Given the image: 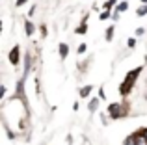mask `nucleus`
Wrapping results in <instances>:
<instances>
[{"label": "nucleus", "mask_w": 147, "mask_h": 145, "mask_svg": "<svg viewBox=\"0 0 147 145\" xmlns=\"http://www.w3.org/2000/svg\"><path fill=\"white\" fill-rule=\"evenodd\" d=\"M140 72H142V67H136L134 71H130L129 75H127L125 82H123L121 86H119V91H121L123 95H127V93L130 91V87H132V84L136 82V78H138V75H140Z\"/></svg>", "instance_id": "1"}, {"label": "nucleus", "mask_w": 147, "mask_h": 145, "mask_svg": "<svg viewBox=\"0 0 147 145\" xmlns=\"http://www.w3.org/2000/svg\"><path fill=\"white\" fill-rule=\"evenodd\" d=\"M108 112H110V117H114V119H117V117H123L127 112V108L123 104H110V108H108Z\"/></svg>", "instance_id": "2"}, {"label": "nucleus", "mask_w": 147, "mask_h": 145, "mask_svg": "<svg viewBox=\"0 0 147 145\" xmlns=\"http://www.w3.org/2000/svg\"><path fill=\"white\" fill-rule=\"evenodd\" d=\"M19 47H15V48H11V52H9V62L13 63V65H17L19 63Z\"/></svg>", "instance_id": "3"}, {"label": "nucleus", "mask_w": 147, "mask_h": 145, "mask_svg": "<svg viewBox=\"0 0 147 145\" xmlns=\"http://www.w3.org/2000/svg\"><path fill=\"white\" fill-rule=\"evenodd\" d=\"M134 142H136V145H147L145 134H144V132H142V134H134Z\"/></svg>", "instance_id": "4"}, {"label": "nucleus", "mask_w": 147, "mask_h": 145, "mask_svg": "<svg viewBox=\"0 0 147 145\" xmlns=\"http://www.w3.org/2000/svg\"><path fill=\"white\" fill-rule=\"evenodd\" d=\"M67 54H69V47L65 43H60V56L61 58H67Z\"/></svg>", "instance_id": "5"}, {"label": "nucleus", "mask_w": 147, "mask_h": 145, "mask_svg": "<svg viewBox=\"0 0 147 145\" xmlns=\"http://www.w3.org/2000/svg\"><path fill=\"white\" fill-rule=\"evenodd\" d=\"M97 106H99V99H91L90 104H88V108H90V112H95V110H97Z\"/></svg>", "instance_id": "6"}, {"label": "nucleus", "mask_w": 147, "mask_h": 145, "mask_svg": "<svg viewBox=\"0 0 147 145\" xmlns=\"http://www.w3.org/2000/svg\"><path fill=\"white\" fill-rule=\"evenodd\" d=\"M90 93H91V86H84L82 89H80V97H88Z\"/></svg>", "instance_id": "7"}, {"label": "nucleus", "mask_w": 147, "mask_h": 145, "mask_svg": "<svg viewBox=\"0 0 147 145\" xmlns=\"http://www.w3.org/2000/svg\"><path fill=\"white\" fill-rule=\"evenodd\" d=\"M24 28H26V34H28V36H32V34H34V30H36L32 22H26V24H24Z\"/></svg>", "instance_id": "8"}, {"label": "nucleus", "mask_w": 147, "mask_h": 145, "mask_svg": "<svg viewBox=\"0 0 147 145\" xmlns=\"http://www.w3.org/2000/svg\"><path fill=\"white\" fill-rule=\"evenodd\" d=\"M138 15H140V17H144V15H147V4H144L142 7H138Z\"/></svg>", "instance_id": "9"}, {"label": "nucleus", "mask_w": 147, "mask_h": 145, "mask_svg": "<svg viewBox=\"0 0 147 145\" xmlns=\"http://www.w3.org/2000/svg\"><path fill=\"white\" fill-rule=\"evenodd\" d=\"M110 17H112V15H110V11H108V9H104L102 13L99 15V19H100V21H104V19H110Z\"/></svg>", "instance_id": "10"}, {"label": "nucleus", "mask_w": 147, "mask_h": 145, "mask_svg": "<svg viewBox=\"0 0 147 145\" xmlns=\"http://www.w3.org/2000/svg\"><path fill=\"white\" fill-rule=\"evenodd\" d=\"M127 7H129V4H127V2H121L117 6V13H119V11H127Z\"/></svg>", "instance_id": "11"}, {"label": "nucleus", "mask_w": 147, "mask_h": 145, "mask_svg": "<svg viewBox=\"0 0 147 145\" xmlns=\"http://www.w3.org/2000/svg\"><path fill=\"white\" fill-rule=\"evenodd\" d=\"M112 36H114V26H110V28L106 30V39L110 41V39H112Z\"/></svg>", "instance_id": "12"}, {"label": "nucleus", "mask_w": 147, "mask_h": 145, "mask_svg": "<svg viewBox=\"0 0 147 145\" xmlns=\"http://www.w3.org/2000/svg\"><path fill=\"white\" fill-rule=\"evenodd\" d=\"M86 22H82V26H80V28H76V34H86Z\"/></svg>", "instance_id": "13"}, {"label": "nucleus", "mask_w": 147, "mask_h": 145, "mask_svg": "<svg viewBox=\"0 0 147 145\" xmlns=\"http://www.w3.org/2000/svg\"><path fill=\"white\" fill-rule=\"evenodd\" d=\"M127 45H129V47H130V48H132V47H134V45H136V39H134V37H130V39H129V41H127Z\"/></svg>", "instance_id": "14"}, {"label": "nucleus", "mask_w": 147, "mask_h": 145, "mask_svg": "<svg viewBox=\"0 0 147 145\" xmlns=\"http://www.w3.org/2000/svg\"><path fill=\"white\" fill-rule=\"evenodd\" d=\"M114 4H115V0H108V2L104 4V7H106V9H108V7H112V6H114Z\"/></svg>", "instance_id": "15"}, {"label": "nucleus", "mask_w": 147, "mask_h": 145, "mask_svg": "<svg viewBox=\"0 0 147 145\" xmlns=\"http://www.w3.org/2000/svg\"><path fill=\"white\" fill-rule=\"evenodd\" d=\"M125 145H136V142H134V136H132V138H129V140H127V143Z\"/></svg>", "instance_id": "16"}, {"label": "nucleus", "mask_w": 147, "mask_h": 145, "mask_svg": "<svg viewBox=\"0 0 147 145\" xmlns=\"http://www.w3.org/2000/svg\"><path fill=\"white\" fill-rule=\"evenodd\" d=\"M78 52H80V54H82V52H86V45H84V43L78 47Z\"/></svg>", "instance_id": "17"}, {"label": "nucleus", "mask_w": 147, "mask_h": 145, "mask_svg": "<svg viewBox=\"0 0 147 145\" xmlns=\"http://www.w3.org/2000/svg\"><path fill=\"white\" fill-rule=\"evenodd\" d=\"M24 2H26V0H17V6H22Z\"/></svg>", "instance_id": "18"}, {"label": "nucleus", "mask_w": 147, "mask_h": 145, "mask_svg": "<svg viewBox=\"0 0 147 145\" xmlns=\"http://www.w3.org/2000/svg\"><path fill=\"white\" fill-rule=\"evenodd\" d=\"M144 134H145V138H147V130H144Z\"/></svg>", "instance_id": "19"}, {"label": "nucleus", "mask_w": 147, "mask_h": 145, "mask_svg": "<svg viewBox=\"0 0 147 145\" xmlns=\"http://www.w3.org/2000/svg\"><path fill=\"white\" fill-rule=\"evenodd\" d=\"M142 2H144V4H147V0H142Z\"/></svg>", "instance_id": "20"}]
</instances>
